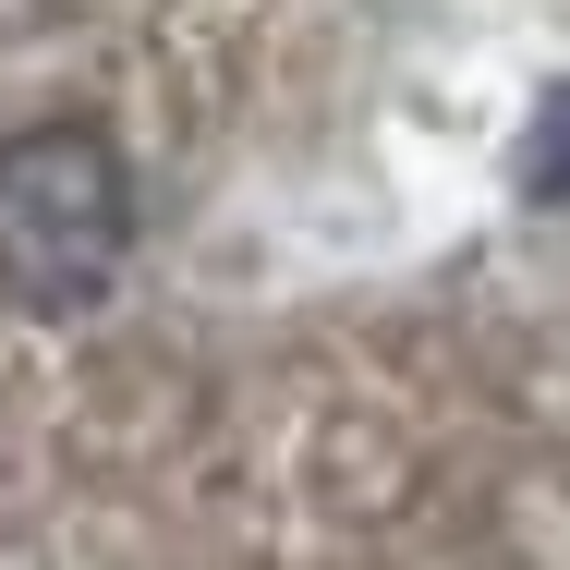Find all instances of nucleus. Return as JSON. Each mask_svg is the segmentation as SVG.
I'll list each match as a JSON object with an SVG mask.
<instances>
[{"label":"nucleus","mask_w":570,"mask_h":570,"mask_svg":"<svg viewBox=\"0 0 570 570\" xmlns=\"http://www.w3.org/2000/svg\"><path fill=\"white\" fill-rule=\"evenodd\" d=\"M134 255V170L110 134L37 121L0 146V292L24 316H86Z\"/></svg>","instance_id":"obj_1"}]
</instances>
